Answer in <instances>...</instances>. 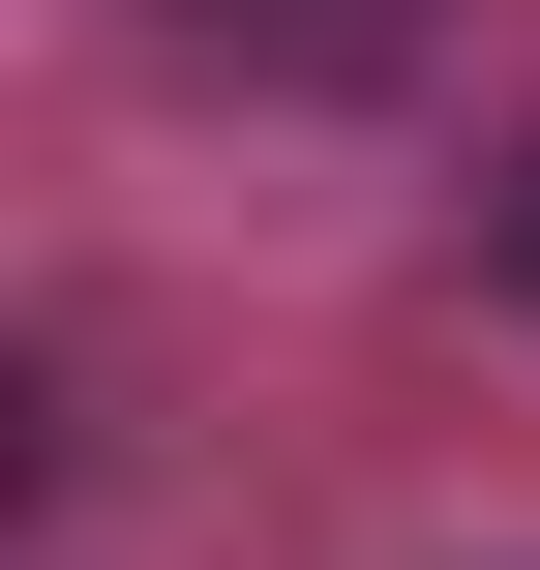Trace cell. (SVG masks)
Instances as JSON below:
<instances>
[{
    "instance_id": "1",
    "label": "cell",
    "mask_w": 540,
    "mask_h": 570,
    "mask_svg": "<svg viewBox=\"0 0 540 570\" xmlns=\"http://www.w3.org/2000/svg\"><path fill=\"white\" fill-rule=\"evenodd\" d=\"M511 271H540V180H511Z\"/></svg>"
}]
</instances>
